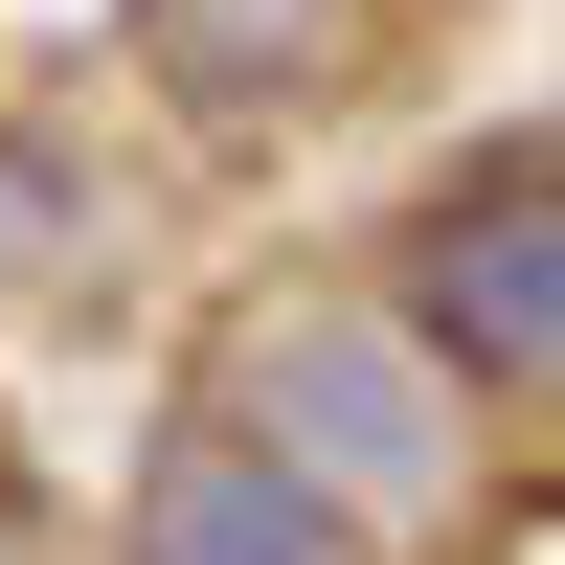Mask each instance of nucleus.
<instances>
[{"label": "nucleus", "instance_id": "3", "mask_svg": "<svg viewBox=\"0 0 565 565\" xmlns=\"http://www.w3.org/2000/svg\"><path fill=\"white\" fill-rule=\"evenodd\" d=\"M136 565H340V498H295L249 430H181L136 476Z\"/></svg>", "mask_w": 565, "mask_h": 565}, {"label": "nucleus", "instance_id": "4", "mask_svg": "<svg viewBox=\"0 0 565 565\" xmlns=\"http://www.w3.org/2000/svg\"><path fill=\"white\" fill-rule=\"evenodd\" d=\"M136 23H159V68L204 90V114H249V90L340 68V45H362V0H136Z\"/></svg>", "mask_w": 565, "mask_h": 565}, {"label": "nucleus", "instance_id": "2", "mask_svg": "<svg viewBox=\"0 0 565 565\" xmlns=\"http://www.w3.org/2000/svg\"><path fill=\"white\" fill-rule=\"evenodd\" d=\"M407 340L452 385H565V159H476L407 226Z\"/></svg>", "mask_w": 565, "mask_h": 565}, {"label": "nucleus", "instance_id": "1", "mask_svg": "<svg viewBox=\"0 0 565 565\" xmlns=\"http://www.w3.org/2000/svg\"><path fill=\"white\" fill-rule=\"evenodd\" d=\"M249 452H271L295 498H340V521H430V498L476 476L452 362L407 340V317H295V340L249 362Z\"/></svg>", "mask_w": 565, "mask_h": 565}]
</instances>
